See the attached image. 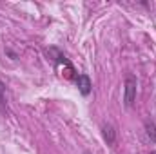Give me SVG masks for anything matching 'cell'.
<instances>
[{"label": "cell", "mask_w": 156, "mask_h": 154, "mask_svg": "<svg viewBox=\"0 0 156 154\" xmlns=\"http://www.w3.org/2000/svg\"><path fill=\"white\" fill-rule=\"evenodd\" d=\"M83 154H93V152H89V151H85V152H83Z\"/></svg>", "instance_id": "cell-6"}, {"label": "cell", "mask_w": 156, "mask_h": 154, "mask_svg": "<svg viewBox=\"0 0 156 154\" xmlns=\"http://www.w3.org/2000/svg\"><path fill=\"white\" fill-rule=\"evenodd\" d=\"M102 136H104V142L107 145H115L116 143V129L113 123H102Z\"/></svg>", "instance_id": "cell-3"}, {"label": "cell", "mask_w": 156, "mask_h": 154, "mask_svg": "<svg viewBox=\"0 0 156 154\" xmlns=\"http://www.w3.org/2000/svg\"><path fill=\"white\" fill-rule=\"evenodd\" d=\"M0 113H7V103H5V83L0 80Z\"/></svg>", "instance_id": "cell-5"}, {"label": "cell", "mask_w": 156, "mask_h": 154, "mask_svg": "<svg viewBox=\"0 0 156 154\" xmlns=\"http://www.w3.org/2000/svg\"><path fill=\"white\" fill-rule=\"evenodd\" d=\"M151 154H156V151H153V152H151Z\"/></svg>", "instance_id": "cell-7"}, {"label": "cell", "mask_w": 156, "mask_h": 154, "mask_svg": "<svg viewBox=\"0 0 156 154\" xmlns=\"http://www.w3.org/2000/svg\"><path fill=\"white\" fill-rule=\"evenodd\" d=\"M145 134H147V138L153 143H156V123L153 120H147L145 121Z\"/></svg>", "instance_id": "cell-4"}, {"label": "cell", "mask_w": 156, "mask_h": 154, "mask_svg": "<svg viewBox=\"0 0 156 154\" xmlns=\"http://www.w3.org/2000/svg\"><path fill=\"white\" fill-rule=\"evenodd\" d=\"M75 83H76V87H78V91H80L82 96H89V94H91V91H93V82H91V78L87 76L85 73L78 75L76 80H75Z\"/></svg>", "instance_id": "cell-2"}, {"label": "cell", "mask_w": 156, "mask_h": 154, "mask_svg": "<svg viewBox=\"0 0 156 154\" xmlns=\"http://www.w3.org/2000/svg\"><path fill=\"white\" fill-rule=\"evenodd\" d=\"M136 87H138V82L134 75H125L123 80V105L127 109H131L136 102Z\"/></svg>", "instance_id": "cell-1"}]
</instances>
